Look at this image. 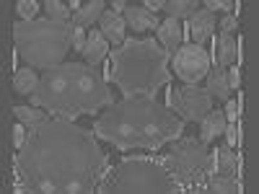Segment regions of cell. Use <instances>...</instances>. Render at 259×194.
<instances>
[{"label":"cell","instance_id":"17","mask_svg":"<svg viewBox=\"0 0 259 194\" xmlns=\"http://www.w3.org/2000/svg\"><path fill=\"white\" fill-rule=\"evenodd\" d=\"M226 117H223V109H212L210 114H205V119L200 122V140L205 145H212L215 140H218L223 135L226 129Z\"/></svg>","mask_w":259,"mask_h":194},{"label":"cell","instance_id":"26","mask_svg":"<svg viewBox=\"0 0 259 194\" xmlns=\"http://www.w3.org/2000/svg\"><path fill=\"white\" fill-rule=\"evenodd\" d=\"M223 137H226V145H228V148H239V145H241V127H239V122L226 124Z\"/></svg>","mask_w":259,"mask_h":194},{"label":"cell","instance_id":"11","mask_svg":"<svg viewBox=\"0 0 259 194\" xmlns=\"http://www.w3.org/2000/svg\"><path fill=\"white\" fill-rule=\"evenodd\" d=\"M122 18H124L127 29H130V31H135V34H148V31H158V26H161V18H158L156 13L145 11V8H143L140 3H138V6L127 3V8H124Z\"/></svg>","mask_w":259,"mask_h":194},{"label":"cell","instance_id":"30","mask_svg":"<svg viewBox=\"0 0 259 194\" xmlns=\"http://www.w3.org/2000/svg\"><path fill=\"white\" fill-rule=\"evenodd\" d=\"M26 137H29V129L18 122V124L13 127V145H16V150H21V148L26 145Z\"/></svg>","mask_w":259,"mask_h":194},{"label":"cell","instance_id":"33","mask_svg":"<svg viewBox=\"0 0 259 194\" xmlns=\"http://www.w3.org/2000/svg\"><path fill=\"white\" fill-rule=\"evenodd\" d=\"M140 6L150 13H156V11H163V0H145V3H140Z\"/></svg>","mask_w":259,"mask_h":194},{"label":"cell","instance_id":"28","mask_svg":"<svg viewBox=\"0 0 259 194\" xmlns=\"http://www.w3.org/2000/svg\"><path fill=\"white\" fill-rule=\"evenodd\" d=\"M218 31L221 34H236V31H239V18H236L233 13L218 16Z\"/></svg>","mask_w":259,"mask_h":194},{"label":"cell","instance_id":"12","mask_svg":"<svg viewBox=\"0 0 259 194\" xmlns=\"http://www.w3.org/2000/svg\"><path fill=\"white\" fill-rule=\"evenodd\" d=\"M215 68H231L236 65V34H221L215 31L212 36V62Z\"/></svg>","mask_w":259,"mask_h":194},{"label":"cell","instance_id":"8","mask_svg":"<svg viewBox=\"0 0 259 194\" xmlns=\"http://www.w3.org/2000/svg\"><path fill=\"white\" fill-rule=\"evenodd\" d=\"M166 106L184 124H200L215 109V99L202 85H166Z\"/></svg>","mask_w":259,"mask_h":194},{"label":"cell","instance_id":"1","mask_svg":"<svg viewBox=\"0 0 259 194\" xmlns=\"http://www.w3.org/2000/svg\"><path fill=\"white\" fill-rule=\"evenodd\" d=\"M112 168L94 129L68 119H47L29 129L26 145L13 158L18 194H94Z\"/></svg>","mask_w":259,"mask_h":194},{"label":"cell","instance_id":"2","mask_svg":"<svg viewBox=\"0 0 259 194\" xmlns=\"http://www.w3.org/2000/svg\"><path fill=\"white\" fill-rule=\"evenodd\" d=\"M184 122L156 99H122L94 119L91 129L104 142L117 150H148L161 148L184 135Z\"/></svg>","mask_w":259,"mask_h":194},{"label":"cell","instance_id":"16","mask_svg":"<svg viewBox=\"0 0 259 194\" xmlns=\"http://www.w3.org/2000/svg\"><path fill=\"white\" fill-rule=\"evenodd\" d=\"M106 55H109V41L104 39V34L99 29H91L89 31V41H85V50H83L85 62L94 65V68H101Z\"/></svg>","mask_w":259,"mask_h":194},{"label":"cell","instance_id":"3","mask_svg":"<svg viewBox=\"0 0 259 194\" xmlns=\"http://www.w3.org/2000/svg\"><path fill=\"white\" fill-rule=\"evenodd\" d=\"M29 101L31 106L45 109L52 119L73 122L80 117H99L114 104V93L109 91V80L101 68L68 60L41 73Z\"/></svg>","mask_w":259,"mask_h":194},{"label":"cell","instance_id":"22","mask_svg":"<svg viewBox=\"0 0 259 194\" xmlns=\"http://www.w3.org/2000/svg\"><path fill=\"white\" fill-rule=\"evenodd\" d=\"M13 117L26 129H36V127L45 124L47 119H52L45 109H39V106H13Z\"/></svg>","mask_w":259,"mask_h":194},{"label":"cell","instance_id":"20","mask_svg":"<svg viewBox=\"0 0 259 194\" xmlns=\"http://www.w3.org/2000/svg\"><path fill=\"white\" fill-rule=\"evenodd\" d=\"M205 80H207L205 88L210 91V96L215 101H228L231 99V85H228V75H226L223 68H215V65H212Z\"/></svg>","mask_w":259,"mask_h":194},{"label":"cell","instance_id":"9","mask_svg":"<svg viewBox=\"0 0 259 194\" xmlns=\"http://www.w3.org/2000/svg\"><path fill=\"white\" fill-rule=\"evenodd\" d=\"M171 68H174V75L187 83V85H197L202 78H207L210 73V55L205 47L200 44H182L174 57H171Z\"/></svg>","mask_w":259,"mask_h":194},{"label":"cell","instance_id":"15","mask_svg":"<svg viewBox=\"0 0 259 194\" xmlns=\"http://www.w3.org/2000/svg\"><path fill=\"white\" fill-rule=\"evenodd\" d=\"M212 156H215V174L239 179V158H241V153H233V148H228L223 142V145L212 148Z\"/></svg>","mask_w":259,"mask_h":194},{"label":"cell","instance_id":"5","mask_svg":"<svg viewBox=\"0 0 259 194\" xmlns=\"http://www.w3.org/2000/svg\"><path fill=\"white\" fill-rule=\"evenodd\" d=\"M73 21H57L50 16H39L34 21L18 18L13 24L16 57L34 70H50L62 65L68 50H73Z\"/></svg>","mask_w":259,"mask_h":194},{"label":"cell","instance_id":"25","mask_svg":"<svg viewBox=\"0 0 259 194\" xmlns=\"http://www.w3.org/2000/svg\"><path fill=\"white\" fill-rule=\"evenodd\" d=\"M39 8L41 6L36 3V0H21V3H16V13L21 16V21H34Z\"/></svg>","mask_w":259,"mask_h":194},{"label":"cell","instance_id":"18","mask_svg":"<svg viewBox=\"0 0 259 194\" xmlns=\"http://www.w3.org/2000/svg\"><path fill=\"white\" fill-rule=\"evenodd\" d=\"M241 191H244L241 179H236V176H221V174H212L202 184V189H200V194H241Z\"/></svg>","mask_w":259,"mask_h":194},{"label":"cell","instance_id":"10","mask_svg":"<svg viewBox=\"0 0 259 194\" xmlns=\"http://www.w3.org/2000/svg\"><path fill=\"white\" fill-rule=\"evenodd\" d=\"M218 31V16L200 8V11H194L187 21V29H184V39L189 41V44H200L205 47V41Z\"/></svg>","mask_w":259,"mask_h":194},{"label":"cell","instance_id":"21","mask_svg":"<svg viewBox=\"0 0 259 194\" xmlns=\"http://www.w3.org/2000/svg\"><path fill=\"white\" fill-rule=\"evenodd\" d=\"M39 78L41 75H36V70L34 68H29V65H24V68H18V70H13V91L18 93V96H31L34 91H36V85H39Z\"/></svg>","mask_w":259,"mask_h":194},{"label":"cell","instance_id":"29","mask_svg":"<svg viewBox=\"0 0 259 194\" xmlns=\"http://www.w3.org/2000/svg\"><path fill=\"white\" fill-rule=\"evenodd\" d=\"M226 104V109H223V117H226V122L228 124H233V122H239L241 119V109H239V99H228V101H223Z\"/></svg>","mask_w":259,"mask_h":194},{"label":"cell","instance_id":"7","mask_svg":"<svg viewBox=\"0 0 259 194\" xmlns=\"http://www.w3.org/2000/svg\"><path fill=\"white\" fill-rule=\"evenodd\" d=\"M158 158L187 194H200L202 184L215 174V156L200 137H179L168 142L166 156Z\"/></svg>","mask_w":259,"mask_h":194},{"label":"cell","instance_id":"6","mask_svg":"<svg viewBox=\"0 0 259 194\" xmlns=\"http://www.w3.org/2000/svg\"><path fill=\"white\" fill-rule=\"evenodd\" d=\"M99 194H187L184 186L166 171L156 153L124 156L109 168L96 189Z\"/></svg>","mask_w":259,"mask_h":194},{"label":"cell","instance_id":"24","mask_svg":"<svg viewBox=\"0 0 259 194\" xmlns=\"http://www.w3.org/2000/svg\"><path fill=\"white\" fill-rule=\"evenodd\" d=\"M41 8H45V13H47L50 18H57V21H73L70 8L65 6V3H60V0H45V3H41Z\"/></svg>","mask_w":259,"mask_h":194},{"label":"cell","instance_id":"34","mask_svg":"<svg viewBox=\"0 0 259 194\" xmlns=\"http://www.w3.org/2000/svg\"><path fill=\"white\" fill-rule=\"evenodd\" d=\"M124 8H127V3H124V0H114V3L109 6V11H114V13H119V16L124 13Z\"/></svg>","mask_w":259,"mask_h":194},{"label":"cell","instance_id":"23","mask_svg":"<svg viewBox=\"0 0 259 194\" xmlns=\"http://www.w3.org/2000/svg\"><path fill=\"white\" fill-rule=\"evenodd\" d=\"M163 11L168 18L182 21V18H189L194 11H200V3L197 0H168V3H163Z\"/></svg>","mask_w":259,"mask_h":194},{"label":"cell","instance_id":"31","mask_svg":"<svg viewBox=\"0 0 259 194\" xmlns=\"http://www.w3.org/2000/svg\"><path fill=\"white\" fill-rule=\"evenodd\" d=\"M85 41H89V31L75 26V34H73V52H80V55H83V50H85Z\"/></svg>","mask_w":259,"mask_h":194},{"label":"cell","instance_id":"4","mask_svg":"<svg viewBox=\"0 0 259 194\" xmlns=\"http://www.w3.org/2000/svg\"><path fill=\"white\" fill-rule=\"evenodd\" d=\"M124 99H156L171 83V55L156 39H124L122 47L109 50V75Z\"/></svg>","mask_w":259,"mask_h":194},{"label":"cell","instance_id":"14","mask_svg":"<svg viewBox=\"0 0 259 194\" xmlns=\"http://www.w3.org/2000/svg\"><path fill=\"white\" fill-rule=\"evenodd\" d=\"M158 44L174 57V52L184 44V26H182V21H177V18H166V21H161V26H158Z\"/></svg>","mask_w":259,"mask_h":194},{"label":"cell","instance_id":"13","mask_svg":"<svg viewBox=\"0 0 259 194\" xmlns=\"http://www.w3.org/2000/svg\"><path fill=\"white\" fill-rule=\"evenodd\" d=\"M99 31L104 34V39L109 41V44L114 47H122L124 44V39H127V24H124V18L114 11L106 8L101 21H99Z\"/></svg>","mask_w":259,"mask_h":194},{"label":"cell","instance_id":"32","mask_svg":"<svg viewBox=\"0 0 259 194\" xmlns=\"http://www.w3.org/2000/svg\"><path fill=\"white\" fill-rule=\"evenodd\" d=\"M226 75H228L231 91H241V68H239V65H231V70Z\"/></svg>","mask_w":259,"mask_h":194},{"label":"cell","instance_id":"27","mask_svg":"<svg viewBox=\"0 0 259 194\" xmlns=\"http://www.w3.org/2000/svg\"><path fill=\"white\" fill-rule=\"evenodd\" d=\"M202 8L210 13H233L236 3H231V0H205Z\"/></svg>","mask_w":259,"mask_h":194},{"label":"cell","instance_id":"19","mask_svg":"<svg viewBox=\"0 0 259 194\" xmlns=\"http://www.w3.org/2000/svg\"><path fill=\"white\" fill-rule=\"evenodd\" d=\"M104 11H106V3H104V0H91V3H83V8H80L78 13H73V26L89 29V31H91V26L101 21Z\"/></svg>","mask_w":259,"mask_h":194}]
</instances>
